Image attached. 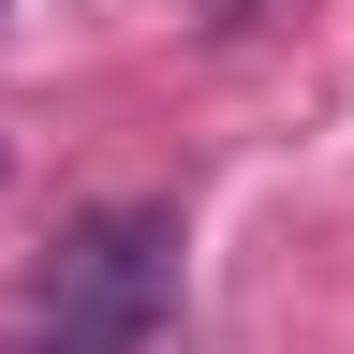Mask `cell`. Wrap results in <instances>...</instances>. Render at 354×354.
Instances as JSON below:
<instances>
[{
	"instance_id": "cell-1",
	"label": "cell",
	"mask_w": 354,
	"mask_h": 354,
	"mask_svg": "<svg viewBox=\"0 0 354 354\" xmlns=\"http://www.w3.org/2000/svg\"><path fill=\"white\" fill-rule=\"evenodd\" d=\"M177 325V207H88L44 266V354H162Z\"/></svg>"
},
{
	"instance_id": "cell-2",
	"label": "cell",
	"mask_w": 354,
	"mask_h": 354,
	"mask_svg": "<svg viewBox=\"0 0 354 354\" xmlns=\"http://www.w3.org/2000/svg\"><path fill=\"white\" fill-rule=\"evenodd\" d=\"M0 177H15V148H0Z\"/></svg>"
}]
</instances>
